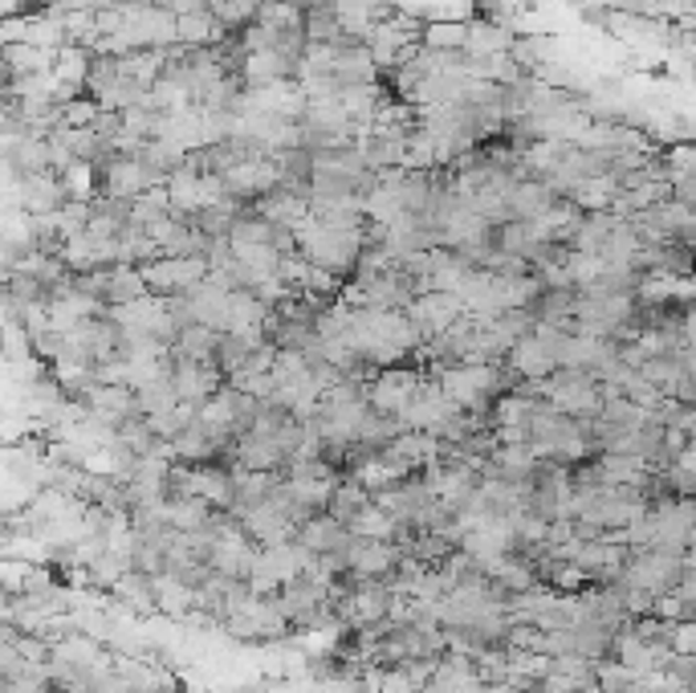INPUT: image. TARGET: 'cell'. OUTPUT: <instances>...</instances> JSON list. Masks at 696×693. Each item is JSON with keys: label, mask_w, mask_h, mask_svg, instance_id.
Segmentation results:
<instances>
[{"label": "cell", "mask_w": 696, "mask_h": 693, "mask_svg": "<svg viewBox=\"0 0 696 693\" xmlns=\"http://www.w3.org/2000/svg\"><path fill=\"white\" fill-rule=\"evenodd\" d=\"M350 531L359 538H379V543H396V535H400V523H396V514H387L383 506H367V511H359V518L350 523Z\"/></svg>", "instance_id": "30bf717a"}, {"label": "cell", "mask_w": 696, "mask_h": 693, "mask_svg": "<svg viewBox=\"0 0 696 693\" xmlns=\"http://www.w3.org/2000/svg\"><path fill=\"white\" fill-rule=\"evenodd\" d=\"M371 502H375V494H371V490H367V485H359V482H355V477H342L326 511L335 514L338 523H347V526H350V523H355V518H359V511H367Z\"/></svg>", "instance_id": "ba28073f"}, {"label": "cell", "mask_w": 696, "mask_h": 693, "mask_svg": "<svg viewBox=\"0 0 696 693\" xmlns=\"http://www.w3.org/2000/svg\"><path fill=\"white\" fill-rule=\"evenodd\" d=\"M635 681H640V673L635 669H628L623 661H599V693H632Z\"/></svg>", "instance_id": "7c38bea8"}, {"label": "cell", "mask_w": 696, "mask_h": 693, "mask_svg": "<svg viewBox=\"0 0 696 693\" xmlns=\"http://www.w3.org/2000/svg\"><path fill=\"white\" fill-rule=\"evenodd\" d=\"M403 550L396 543H379V538H359L350 547V571H359L362 579H387L400 567Z\"/></svg>", "instance_id": "8992f818"}, {"label": "cell", "mask_w": 696, "mask_h": 693, "mask_svg": "<svg viewBox=\"0 0 696 693\" xmlns=\"http://www.w3.org/2000/svg\"><path fill=\"white\" fill-rule=\"evenodd\" d=\"M212 274L204 258H155L151 265H143V277L151 294H164V298H176V294H188L196 282H204Z\"/></svg>", "instance_id": "277c9868"}, {"label": "cell", "mask_w": 696, "mask_h": 693, "mask_svg": "<svg viewBox=\"0 0 696 693\" xmlns=\"http://www.w3.org/2000/svg\"><path fill=\"white\" fill-rule=\"evenodd\" d=\"M424 380H432V376H424V371H420L415 364L383 367V371H379V376L367 384V405H371L375 412H387V417H403V412H408V405H412L415 396H420Z\"/></svg>", "instance_id": "7a4b0ae2"}, {"label": "cell", "mask_w": 696, "mask_h": 693, "mask_svg": "<svg viewBox=\"0 0 696 693\" xmlns=\"http://www.w3.org/2000/svg\"><path fill=\"white\" fill-rule=\"evenodd\" d=\"M135 400H139V417H159V412H171L180 408V396H176V384H171V371L159 376V380L135 388Z\"/></svg>", "instance_id": "9c48e42d"}, {"label": "cell", "mask_w": 696, "mask_h": 693, "mask_svg": "<svg viewBox=\"0 0 696 693\" xmlns=\"http://www.w3.org/2000/svg\"><path fill=\"white\" fill-rule=\"evenodd\" d=\"M668 681H676V685H684V690H696V653H676L672 657L668 673H664Z\"/></svg>", "instance_id": "4fadbf2b"}, {"label": "cell", "mask_w": 696, "mask_h": 693, "mask_svg": "<svg viewBox=\"0 0 696 693\" xmlns=\"http://www.w3.org/2000/svg\"><path fill=\"white\" fill-rule=\"evenodd\" d=\"M464 314H468V306H464L461 294H444V290H428V294H420L415 298V306L408 311V318L415 323V330L424 335V343L440 339L449 327H456Z\"/></svg>", "instance_id": "5b68a950"}, {"label": "cell", "mask_w": 696, "mask_h": 693, "mask_svg": "<svg viewBox=\"0 0 696 693\" xmlns=\"http://www.w3.org/2000/svg\"><path fill=\"white\" fill-rule=\"evenodd\" d=\"M289 482V490H294V497L306 506L309 514H318L330 506V497H335L338 482H323V477H285Z\"/></svg>", "instance_id": "8fae6325"}, {"label": "cell", "mask_w": 696, "mask_h": 693, "mask_svg": "<svg viewBox=\"0 0 696 693\" xmlns=\"http://www.w3.org/2000/svg\"><path fill=\"white\" fill-rule=\"evenodd\" d=\"M171 384H176V396H180V405H208L212 396L224 388V376H220L217 364H204V359H188V355H176L171 351Z\"/></svg>", "instance_id": "3957f363"}, {"label": "cell", "mask_w": 696, "mask_h": 693, "mask_svg": "<svg viewBox=\"0 0 696 693\" xmlns=\"http://www.w3.org/2000/svg\"><path fill=\"white\" fill-rule=\"evenodd\" d=\"M171 502V526L192 535V531H204L212 518H217V506L200 494H183V497H168Z\"/></svg>", "instance_id": "52a82bcc"}, {"label": "cell", "mask_w": 696, "mask_h": 693, "mask_svg": "<svg viewBox=\"0 0 696 693\" xmlns=\"http://www.w3.org/2000/svg\"><path fill=\"white\" fill-rule=\"evenodd\" d=\"M684 571H688V555H672V550H632L623 563V584L652 596H676Z\"/></svg>", "instance_id": "6da1fadb"}]
</instances>
